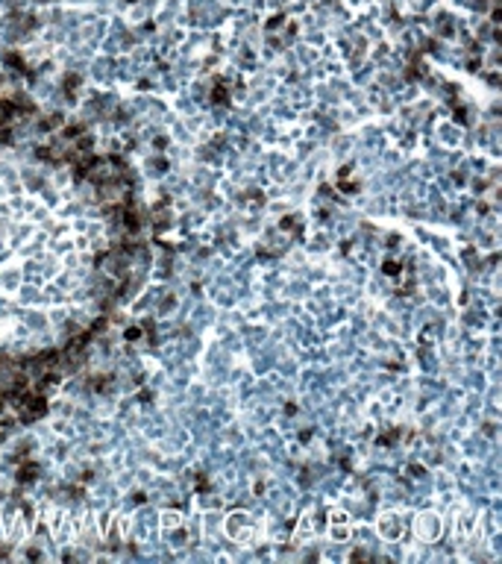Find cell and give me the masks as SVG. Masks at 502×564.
Segmentation results:
<instances>
[{
	"label": "cell",
	"instance_id": "obj_4",
	"mask_svg": "<svg viewBox=\"0 0 502 564\" xmlns=\"http://www.w3.org/2000/svg\"><path fill=\"white\" fill-rule=\"evenodd\" d=\"M18 279H21V276H18V270H9V273L3 276V285H6V288H18Z\"/></svg>",
	"mask_w": 502,
	"mask_h": 564
},
{
	"label": "cell",
	"instance_id": "obj_9",
	"mask_svg": "<svg viewBox=\"0 0 502 564\" xmlns=\"http://www.w3.org/2000/svg\"><path fill=\"white\" fill-rule=\"evenodd\" d=\"M124 335H127V341H138V338H141V329H138V326H129Z\"/></svg>",
	"mask_w": 502,
	"mask_h": 564
},
{
	"label": "cell",
	"instance_id": "obj_6",
	"mask_svg": "<svg viewBox=\"0 0 502 564\" xmlns=\"http://www.w3.org/2000/svg\"><path fill=\"white\" fill-rule=\"evenodd\" d=\"M397 429H394V432H388V435H382V438H379V447H388V444H394V441H397Z\"/></svg>",
	"mask_w": 502,
	"mask_h": 564
},
{
	"label": "cell",
	"instance_id": "obj_10",
	"mask_svg": "<svg viewBox=\"0 0 502 564\" xmlns=\"http://www.w3.org/2000/svg\"><path fill=\"white\" fill-rule=\"evenodd\" d=\"M6 406H9V403H6V400H3V394H0V414H3V411H6Z\"/></svg>",
	"mask_w": 502,
	"mask_h": 564
},
{
	"label": "cell",
	"instance_id": "obj_8",
	"mask_svg": "<svg viewBox=\"0 0 502 564\" xmlns=\"http://www.w3.org/2000/svg\"><path fill=\"white\" fill-rule=\"evenodd\" d=\"M382 270H385V273H391V276H397V273H399V265H397V262H385V265H382Z\"/></svg>",
	"mask_w": 502,
	"mask_h": 564
},
{
	"label": "cell",
	"instance_id": "obj_11",
	"mask_svg": "<svg viewBox=\"0 0 502 564\" xmlns=\"http://www.w3.org/2000/svg\"><path fill=\"white\" fill-rule=\"evenodd\" d=\"M0 85H3V77H0Z\"/></svg>",
	"mask_w": 502,
	"mask_h": 564
},
{
	"label": "cell",
	"instance_id": "obj_7",
	"mask_svg": "<svg viewBox=\"0 0 502 564\" xmlns=\"http://www.w3.org/2000/svg\"><path fill=\"white\" fill-rule=\"evenodd\" d=\"M279 226H282V229H297V232H300V226H297V218H282Z\"/></svg>",
	"mask_w": 502,
	"mask_h": 564
},
{
	"label": "cell",
	"instance_id": "obj_3",
	"mask_svg": "<svg viewBox=\"0 0 502 564\" xmlns=\"http://www.w3.org/2000/svg\"><path fill=\"white\" fill-rule=\"evenodd\" d=\"M124 226H127L129 232H138L141 221H138V215H135L132 209H124Z\"/></svg>",
	"mask_w": 502,
	"mask_h": 564
},
{
	"label": "cell",
	"instance_id": "obj_5",
	"mask_svg": "<svg viewBox=\"0 0 502 564\" xmlns=\"http://www.w3.org/2000/svg\"><path fill=\"white\" fill-rule=\"evenodd\" d=\"M23 558H30V561H41L44 555H41V550H35V547H27V550H23Z\"/></svg>",
	"mask_w": 502,
	"mask_h": 564
},
{
	"label": "cell",
	"instance_id": "obj_2",
	"mask_svg": "<svg viewBox=\"0 0 502 564\" xmlns=\"http://www.w3.org/2000/svg\"><path fill=\"white\" fill-rule=\"evenodd\" d=\"M112 385H115V379H112V376H94L91 382H88V388H91V391H97V394L109 391Z\"/></svg>",
	"mask_w": 502,
	"mask_h": 564
},
{
	"label": "cell",
	"instance_id": "obj_1",
	"mask_svg": "<svg viewBox=\"0 0 502 564\" xmlns=\"http://www.w3.org/2000/svg\"><path fill=\"white\" fill-rule=\"evenodd\" d=\"M35 479H38V464L23 458L21 464H18V470H15V482H18L21 488H27V485H33Z\"/></svg>",
	"mask_w": 502,
	"mask_h": 564
}]
</instances>
